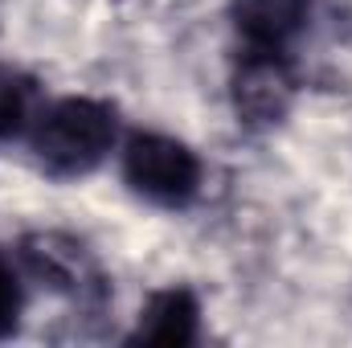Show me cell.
<instances>
[{
	"label": "cell",
	"instance_id": "cell-1",
	"mask_svg": "<svg viewBox=\"0 0 352 348\" xmlns=\"http://www.w3.org/2000/svg\"><path fill=\"white\" fill-rule=\"evenodd\" d=\"M29 140L37 164L50 176H87L111 156L119 140V119L111 102L90 94H70L37 111Z\"/></svg>",
	"mask_w": 352,
	"mask_h": 348
},
{
	"label": "cell",
	"instance_id": "cell-2",
	"mask_svg": "<svg viewBox=\"0 0 352 348\" xmlns=\"http://www.w3.org/2000/svg\"><path fill=\"white\" fill-rule=\"evenodd\" d=\"M123 180L152 205L180 209L201 193V160L188 144L160 131H135L123 148Z\"/></svg>",
	"mask_w": 352,
	"mask_h": 348
},
{
	"label": "cell",
	"instance_id": "cell-3",
	"mask_svg": "<svg viewBox=\"0 0 352 348\" xmlns=\"http://www.w3.org/2000/svg\"><path fill=\"white\" fill-rule=\"evenodd\" d=\"M21 266L50 291L58 295H70L78 303H98L102 299V270L87 246L70 234H58V230H37V234H25L21 246Z\"/></svg>",
	"mask_w": 352,
	"mask_h": 348
},
{
	"label": "cell",
	"instance_id": "cell-4",
	"mask_svg": "<svg viewBox=\"0 0 352 348\" xmlns=\"http://www.w3.org/2000/svg\"><path fill=\"white\" fill-rule=\"evenodd\" d=\"M295 102V74L283 50H246L234 74V111L246 127H274Z\"/></svg>",
	"mask_w": 352,
	"mask_h": 348
},
{
	"label": "cell",
	"instance_id": "cell-5",
	"mask_svg": "<svg viewBox=\"0 0 352 348\" xmlns=\"http://www.w3.org/2000/svg\"><path fill=\"white\" fill-rule=\"evenodd\" d=\"M307 21V0H234V25L246 50H283Z\"/></svg>",
	"mask_w": 352,
	"mask_h": 348
},
{
	"label": "cell",
	"instance_id": "cell-6",
	"mask_svg": "<svg viewBox=\"0 0 352 348\" xmlns=\"http://www.w3.org/2000/svg\"><path fill=\"white\" fill-rule=\"evenodd\" d=\"M197 320H201L197 295L188 287H168V291H156L144 303L131 340H144V345H188L197 336Z\"/></svg>",
	"mask_w": 352,
	"mask_h": 348
},
{
	"label": "cell",
	"instance_id": "cell-7",
	"mask_svg": "<svg viewBox=\"0 0 352 348\" xmlns=\"http://www.w3.org/2000/svg\"><path fill=\"white\" fill-rule=\"evenodd\" d=\"M33 102H37L33 78L8 62H0V140H12L33 127V119H37Z\"/></svg>",
	"mask_w": 352,
	"mask_h": 348
},
{
	"label": "cell",
	"instance_id": "cell-8",
	"mask_svg": "<svg viewBox=\"0 0 352 348\" xmlns=\"http://www.w3.org/2000/svg\"><path fill=\"white\" fill-rule=\"evenodd\" d=\"M16 320H21V283L12 262L0 254V340L16 332Z\"/></svg>",
	"mask_w": 352,
	"mask_h": 348
}]
</instances>
